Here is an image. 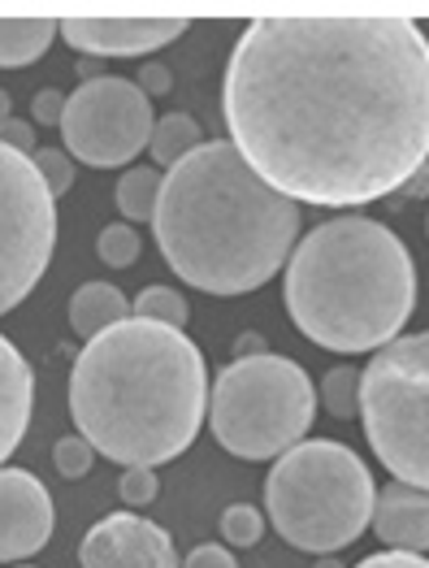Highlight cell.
<instances>
[{
	"instance_id": "cell-8",
	"label": "cell",
	"mask_w": 429,
	"mask_h": 568,
	"mask_svg": "<svg viewBox=\"0 0 429 568\" xmlns=\"http://www.w3.org/2000/svg\"><path fill=\"white\" fill-rule=\"evenodd\" d=\"M57 247V200L35 161L0 143V317L44 278Z\"/></svg>"
},
{
	"instance_id": "cell-28",
	"label": "cell",
	"mask_w": 429,
	"mask_h": 568,
	"mask_svg": "<svg viewBox=\"0 0 429 568\" xmlns=\"http://www.w3.org/2000/svg\"><path fill=\"white\" fill-rule=\"evenodd\" d=\"M0 143H9V148H18V152L35 156V126L22 122V118H9V122L0 126Z\"/></svg>"
},
{
	"instance_id": "cell-17",
	"label": "cell",
	"mask_w": 429,
	"mask_h": 568,
	"mask_svg": "<svg viewBox=\"0 0 429 568\" xmlns=\"http://www.w3.org/2000/svg\"><path fill=\"white\" fill-rule=\"evenodd\" d=\"M200 122L191 118V113H165V118H156V126H152V143H147V152H152V170L156 165H165V174L191 156L195 148H200Z\"/></svg>"
},
{
	"instance_id": "cell-16",
	"label": "cell",
	"mask_w": 429,
	"mask_h": 568,
	"mask_svg": "<svg viewBox=\"0 0 429 568\" xmlns=\"http://www.w3.org/2000/svg\"><path fill=\"white\" fill-rule=\"evenodd\" d=\"M57 36V22L40 13H22V18H0V70H18L40 61Z\"/></svg>"
},
{
	"instance_id": "cell-13",
	"label": "cell",
	"mask_w": 429,
	"mask_h": 568,
	"mask_svg": "<svg viewBox=\"0 0 429 568\" xmlns=\"http://www.w3.org/2000/svg\"><path fill=\"white\" fill-rule=\"evenodd\" d=\"M374 529L390 551H408V556L429 551V490L390 481L386 490H378Z\"/></svg>"
},
{
	"instance_id": "cell-5",
	"label": "cell",
	"mask_w": 429,
	"mask_h": 568,
	"mask_svg": "<svg viewBox=\"0 0 429 568\" xmlns=\"http://www.w3.org/2000/svg\"><path fill=\"white\" fill-rule=\"evenodd\" d=\"M374 504L378 486L365 460L351 447L326 438L290 447L265 481V508L274 529L290 547L313 556H334L356 542L360 529L374 525Z\"/></svg>"
},
{
	"instance_id": "cell-19",
	"label": "cell",
	"mask_w": 429,
	"mask_h": 568,
	"mask_svg": "<svg viewBox=\"0 0 429 568\" xmlns=\"http://www.w3.org/2000/svg\"><path fill=\"white\" fill-rule=\"evenodd\" d=\"M131 313L143 322H161V326L183 331L187 326V295H178L174 286H143L135 304H131Z\"/></svg>"
},
{
	"instance_id": "cell-26",
	"label": "cell",
	"mask_w": 429,
	"mask_h": 568,
	"mask_svg": "<svg viewBox=\"0 0 429 568\" xmlns=\"http://www.w3.org/2000/svg\"><path fill=\"white\" fill-rule=\"evenodd\" d=\"M65 100L70 95H61V92H40L35 100H31V118L40 122V126H61V118H65Z\"/></svg>"
},
{
	"instance_id": "cell-23",
	"label": "cell",
	"mask_w": 429,
	"mask_h": 568,
	"mask_svg": "<svg viewBox=\"0 0 429 568\" xmlns=\"http://www.w3.org/2000/svg\"><path fill=\"white\" fill-rule=\"evenodd\" d=\"M261 534H265V517L252 504H235V508L222 513V538L231 547H256Z\"/></svg>"
},
{
	"instance_id": "cell-3",
	"label": "cell",
	"mask_w": 429,
	"mask_h": 568,
	"mask_svg": "<svg viewBox=\"0 0 429 568\" xmlns=\"http://www.w3.org/2000/svg\"><path fill=\"white\" fill-rule=\"evenodd\" d=\"M152 226L165 265L183 283L243 295L290 261L299 204L269 187L231 140H204L165 174Z\"/></svg>"
},
{
	"instance_id": "cell-10",
	"label": "cell",
	"mask_w": 429,
	"mask_h": 568,
	"mask_svg": "<svg viewBox=\"0 0 429 568\" xmlns=\"http://www.w3.org/2000/svg\"><path fill=\"white\" fill-rule=\"evenodd\" d=\"M83 568H178L174 542L161 525L143 521L135 513H113L83 534L79 547Z\"/></svg>"
},
{
	"instance_id": "cell-33",
	"label": "cell",
	"mask_w": 429,
	"mask_h": 568,
	"mask_svg": "<svg viewBox=\"0 0 429 568\" xmlns=\"http://www.w3.org/2000/svg\"><path fill=\"white\" fill-rule=\"evenodd\" d=\"M317 568H343V565H338L334 556H326V560H321V565H317Z\"/></svg>"
},
{
	"instance_id": "cell-4",
	"label": "cell",
	"mask_w": 429,
	"mask_h": 568,
	"mask_svg": "<svg viewBox=\"0 0 429 568\" xmlns=\"http://www.w3.org/2000/svg\"><path fill=\"white\" fill-rule=\"evenodd\" d=\"M286 313L326 352L395 343L417 304V270L404 239L374 217H334L308 231L286 261Z\"/></svg>"
},
{
	"instance_id": "cell-12",
	"label": "cell",
	"mask_w": 429,
	"mask_h": 568,
	"mask_svg": "<svg viewBox=\"0 0 429 568\" xmlns=\"http://www.w3.org/2000/svg\"><path fill=\"white\" fill-rule=\"evenodd\" d=\"M187 31V18H113V13H74L61 22L65 44L95 57H143L174 44Z\"/></svg>"
},
{
	"instance_id": "cell-20",
	"label": "cell",
	"mask_w": 429,
	"mask_h": 568,
	"mask_svg": "<svg viewBox=\"0 0 429 568\" xmlns=\"http://www.w3.org/2000/svg\"><path fill=\"white\" fill-rule=\"evenodd\" d=\"M321 404H326V413H330V417L351 422V417L360 413V374H356L351 365L330 369L326 382H321Z\"/></svg>"
},
{
	"instance_id": "cell-6",
	"label": "cell",
	"mask_w": 429,
	"mask_h": 568,
	"mask_svg": "<svg viewBox=\"0 0 429 568\" xmlns=\"http://www.w3.org/2000/svg\"><path fill=\"white\" fill-rule=\"evenodd\" d=\"M317 417V386L274 352L235 356L208 390V426L238 460H278Z\"/></svg>"
},
{
	"instance_id": "cell-1",
	"label": "cell",
	"mask_w": 429,
	"mask_h": 568,
	"mask_svg": "<svg viewBox=\"0 0 429 568\" xmlns=\"http://www.w3.org/2000/svg\"><path fill=\"white\" fill-rule=\"evenodd\" d=\"M222 109L238 156L286 195L356 209L429 161V36L399 13H269L238 36Z\"/></svg>"
},
{
	"instance_id": "cell-18",
	"label": "cell",
	"mask_w": 429,
	"mask_h": 568,
	"mask_svg": "<svg viewBox=\"0 0 429 568\" xmlns=\"http://www.w3.org/2000/svg\"><path fill=\"white\" fill-rule=\"evenodd\" d=\"M161 183H165V179H161L152 165H135V170H126V174L118 179V191H113L118 213H122L126 222H156Z\"/></svg>"
},
{
	"instance_id": "cell-21",
	"label": "cell",
	"mask_w": 429,
	"mask_h": 568,
	"mask_svg": "<svg viewBox=\"0 0 429 568\" xmlns=\"http://www.w3.org/2000/svg\"><path fill=\"white\" fill-rule=\"evenodd\" d=\"M143 252V239L135 226H126V222H113V226H104L100 239H95V256L109 265V270H131L135 261H140Z\"/></svg>"
},
{
	"instance_id": "cell-30",
	"label": "cell",
	"mask_w": 429,
	"mask_h": 568,
	"mask_svg": "<svg viewBox=\"0 0 429 568\" xmlns=\"http://www.w3.org/2000/svg\"><path fill=\"white\" fill-rule=\"evenodd\" d=\"M140 88L147 95H165L170 92V70H165V65H156V61H152V65H143Z\"/></svg>"
},
{
	"instance_id": "cell-25",
	"label": "cell",
	"mask_w": 429,
	"mask_h": 568,
	"mask_svg": "<svg viewBox=\"0 0 429 568\" xmlns=\"http://www.w3.org/2000/svg\"><path fill=\"white\" fill-rule=\"evenodd\" d=\"M156 490H161L156 469H126L122 481H118V495H122V504H131V508L152 504V499H156Z\"/></svg>"
},
{
	"instance_id": "cell-27",
	"label": "cell",
	"mask_w": 429,
	"mask_h": 568,
	"mask_svg": "<svg viewBox=\"0 0 429 568\" xmlns=\"http://www.w3.org/2000/svg\"><path fill=\"white\" fill-rule=\"evenodd\" d=\"M183 568H238V560L222 547V542H204V547L191 551Z\"/></svg>"
},
{
	"instance_id": "cell-22",
	"label": "cell",
	"mask_w": 429,
	"mask_h": 568,
	"mask_svg": "<svg viewBox=\"0 0 429 568\" xmlns=\"http://www.w3.org/2000/svg\"><path fill=\"white\" fill-rule=\"evenodd\" d=\"M52 465H57V474L61 477H88L95 465V447L83 438V434H65L57 447H52Z\"/></svg>"
},
{
	"instance_id": "cell-24",
	"label": "cell",
	"mask_w": 429,
	"mask_h": 568,
	"mask_svg": "<svg viewBox=\"0 0 429 568\" xmlns=\"http://www.w3.org/2000/svg\"><path fill=\"white\" fill-rule=\"evenodd\" d=\"M31 161H35L40 179H44L48 191H52V200L74 187V156H70L65 148H35V156H31Z\"/></svg>"
},
{
	"instance_id": "cell-2",
	"label": "cell",
	"mask_w": 429,
	"mask_h": 568,
	"mask_svg": "<svg viewBox=\"0 0 429 568\" xmlns=\"http://www.w3.org/2000/svg\"><path fill=\"white\" fill-rule=\"evenodd\" d=\"M208 413V369L183 331L126 317L70 369V417L100 456L156 469L183 456Z\"/></svg>"
},
{
	"instance_id": "cell-7",
	"label": "cell",
	"mask_w": 429,
	"mask_h": 568,
	"mask_svg": "<svg viewBox=\"0 0 429 568\" xmlns=\"http://www.w3.org/2000/svg\"><path fill=\"white\" fill-rule=\"evenodd\" d=\"M360 417L390 477L429 490V334L395 338L365 365Z\"/></svg>"
},
{
	"instance_id": "cell-32",
	"label": "cell",
	"mask_w": 429,
	"mask_h": 568,
	"mask_svg": "<svg viewBox=\"0 0 429 568\" xmlns=\"http://www.w3.org/2000/svg\"><path fill=\"white\" fill-rule=\"evenodd\" d=\"M9 118H13V100H9V92L0 88V126H4Z\"/></svg>"
},
{
	"instance_id": "cell-11",
	"label": "cell",
	"mask_w": 429,
	"mask_h": 568,
	"mask_svg": "<svg viewBox=\"0 0 429 568\" xmlns=\"http://www.w3.org/2000/svg\"><path fill=\"white\" fill-rule=\"evenodd\" d=\"M52 495L27 469H0V565L44 551L52 538Z\"/></svg>"
},
{
	"instance_id": "cell-31",
	"label": "cell",
	"mask_w": 429,
	"mask_h": 568,
	"mask_svg": "<svg viewBox=\"0 0 429 568\" xmlns=\"http://www.w3.org/2000/svg\"><path fill=\"white\" fill-rule=\"evenodd\" d=\"M404 191H408V195H429V161L412 174V183H408Z\"/></svg>"
},
{
	"instance_id": "cell-9",
	"label": "cell",
	"mask_w": 429,
	"mask_h": 568,
	"mask_svg": "<svg viewBox=\"0 0 429 568\" xmlns=\"http://www.w3.org/2000/svg\"><path fill=\"white\" fill-rule=\"evenodd\" d=\"M152 126L156 118H152L147 92L126 79H109V74L88 79L65 100V118H61L65 152L95 170L135 161L152 143Z\"/></svg>"
},
{
	"instance_id": "cell-14",
	"label": "cell",
	"mask_w": 429,
	"mask_h": 568,
	"mask_svg": "<svg viewBox=\"0 0 429 568\" xmlns=\"http://www.w3.org/2000/svg\"><path fill=\"white\" fill-rule=\"evenodd\" d=\"M31 404H35V374L27 356L0 334V465L18 452L31 426Z\"/></svg>"
},
{
	"instance_id": "cell-29",
	"label": "cell",
	"mask_w": 429,
	"mask_h": 568,
	"mask_svg": "<svg viewBox=\"0 0 429 568\" xmlns=\"http://www.w3.org/2000/svg\"><path fill=\"white\" fill-rule=\"evenodd\" d=\"M356 568H429V560H421V556H408V551H378V556L360 560Z\"/></svg>"
},
{
	"instance_id": "cell-34",
	"label": "cell",
	"mask_w": 429,
	"mask_h": 568,
	"mask_svg": "<svg viewBox=\"0 0 429 568\" xmlns=\"http://www.w3.org/2000/svg\"><path fill=\"white\" fill-rule=\"evenodd\" d=\"M426 231H429V222H426Z\"/></svg>"
},
{
	"instance_id": "cell-15",
	"label": "cell",
	"mask_w": 429,
	"mask_h": 568,
	"mask_svg": "<svg viewBox=\"0 0 429 568\" xmlns=\"http://www.w3.org/2000/svg\"><path fill=\"white\" fill-rule=\"evenodd\" d=\"M126 317H135L131 300L113 283H83L74 291V300H70V331L79 334V338H88V343L100 331L126 322Z\"/></svg>"
}]
</instances>
